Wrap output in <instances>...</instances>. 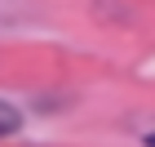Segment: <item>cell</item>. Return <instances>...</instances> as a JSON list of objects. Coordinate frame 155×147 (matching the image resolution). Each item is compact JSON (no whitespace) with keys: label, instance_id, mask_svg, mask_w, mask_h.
<instances>
[{"label":"cell","instance_id":"obj_1","mask_svg":"<svg viewBox=\"0 0 155 147\" xmlns=\"http://www.w3.org/2000/svg\"><path fill=\"white\" fill-rule=\"evenodd\" d=\"M18 125H22V116H18V111H13L9 103H0V138H9L13 129H18Z\"/></svg>","mask_w":155,"mask_h":147},{"label":"cell","instance_id":"obj_2","mask_svg":"<svg viewBox=\"0 0 155 147\" xmlns=\"http://www.w3.org/2000/svg\"><path fill=\"white\" fill-rule=\"evenodd\" d=\"M151 147H155V138H151Z\"/></svg>","mask_w":155,"mask_h":147}]
</instances>
